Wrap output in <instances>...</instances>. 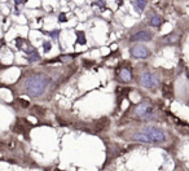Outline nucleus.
I'll return each mask as SVG.
<instances>
[{
	"mask_svg": "<svg viewBox=\"0 0 189 171\" xmlns=\"http://www.w3.org/2000/svg\"><path fill=\"white\" fill-rule=\"evenodd\" d=\"M43 46H44V52H48L51 49V43L49 41H44Z\"/></svg>",
	"mask_w": 189,
	"mask_h": 171,
	"instance_id": "12",
	"label": "nucleus"
},
{
	"mask_svg": "<svg viewBox=\"0 0 189 171\" xmlns=\"http://www.w3.org/2000/svg\"><path fill=\"white\" fill-rule=\"evenodd\" d=\"M152 39H153V33L149 30H140L130 38L131 41H149Z\"/></svg>",
	"mask_w": 189,
	"mask_h": 171,
	"instance_id": "7",
	"label": "nucleus"
},
{
	"mask_svg": "<svg viewBox=\"0 0 189 171\" xmlns=\"http://www.w3.org/2000/svg\"><path fill=\"white\" fill-rule=\"evenodd\" d=\"M27 60L30 61V62H35V61H40V56H39V53L35 51L34 52V55H33V53H31V55L27 57Z\"/></svg>",
	"mask_w": 189,
	"mask_h": 171,
	"instance_id": "10",
	"label": "nucleus"
},
{
	"mask_svg": "<svg viewBox=\"0 0 189 171\" xmlns=\"http://www.w3.org/2000/svg\"><path fill=\"white\" fill-rule=\"evenodd\" d=\"M79 38H78V43L80 44H86V38H83V33H78Z\"/></svg>",
	"mask_w": 189,
	"mask_h": 171,
	"instance_id": "11",
	"label": "nucleus"
},
{
	"mask_svg": "<svg viewBox=\"0 0 189 171\" xmlns=\"http://www.w3.org/2000/svg\"><path fill=\"white\" fill-rule=\"evenodd\" d=\"M51 84V77L43 71H33L26 78H24L22 83V93L27 95L31 99L41 97L43 93L48 90Z\"/></svg>",
	"mask_w": 189,
	"mask_h": 171,
	"instance_id": "1",
	"label": "nucleus"
},
{
	"mask_svg": "<svg viewBox=\"0 0 189 171\" xmlns=\"http://www.w3.org/2000/svg\"><path fill=\"white\" fill-rule=\"evenodd\" d=\"M140 128L145 135H148V137L152 140L153 145H166L174 139L172 135L169 131L163 130V128H161V127L146 124V126H143Z\"/></svg>",
	"mask_w": 189,
	"mask_h": 171,
	"instance_id": "2",
	"label": "nucleus"
},
{
	"mask_svg": "<svg viewBox=\"0 0 189 171\" xmlns=\"http://www.w3.org/2000/svg\"><path fill=\"white\" fill-rule=\"evenodd\" d=\"M131 115L138 121H155L157 109L149 100H143L131 109Z\"/></svg>",
	"mask_w": 189,
	"mask_h": 171,
	"instance_id": "3",
	"label": "nucleus"
},
{
	"mask_svg": "<svg viewBox=\"0 0 189 171\" xmlns=\"http://www.w3.org/2000/svg\"><path fill=\"white\" fill-rule=\"evenodd\" d=\"M133 5H135V9L138 10V12H141V10L145 8V5H146V0H135Z\"/></svg>",
	"mask_w": 189,
	"mask_h": 171,
	"instance_id": "9",
	"label": "nucleus"
},
{
	"mask_svg": "<svg viewBox=\"0 0 189 171\" xmlns=\"http://www.w3.org/2000/svg\"><path fill=\"white\" fill-rule=\"evenodd\" d=\"M115 79L119 83H124V84H128L133 80L132 69L130 68L128 63H124V65H119L115 68Z\"/></svg>",
	"mask_w": 189,
	"mask_h": 171,
	"instance_id": "5",
	"label": "nucleus"
},
{
	"mask_svg": "<svg viewBox=\"0 0 189 171\" xmlns=\"http://www.w3.org/2000/svg\"><path fill=\"white\" fill-rule=\"evenodd\" d=\"M162 24H163V19L161 18V16H157V14L152 16V18H150V25H152L153 27H159V26H162Z\"/></svg>",
	"mask_w": 189,
	"mask_h": 171,
	"instance_id": "8",
	"label": "nucleus"
},
{
	"mask_svg": "<svg viewBox=\"0 0 189 171\" xmlns=\"http://www.w3.org/2000/svg\"><path fill=\"white\" fill-rule=\"evenodd\" d=\"M139 84L143 88L148 90L150 92H157L161 86V78L157 74V71L153 70H144L139 75Z\"/></svg>",
	"mask_w": 189,
	"mask_h": 171,
	"instance_id": "4",
	"label": "nucleus"
},
{
	"mask_svg": "<svg viewBox=\"0 0 189 171\" xmlns=\"http://www.w3.org/2000/svg\"><path fill=\"white\" fill-rule=\"evenodd\" d=\"M150 49L146 47V46H143V44H135L133 47H131L130 49V55L133 57V58H139V60H144V58H148L150 56Z\"/></svg>",
	"mask_w": 189,
	"mask_h": 171,
	"instance_id": "6",
	"label": "nucleus"
}]
</instances>
